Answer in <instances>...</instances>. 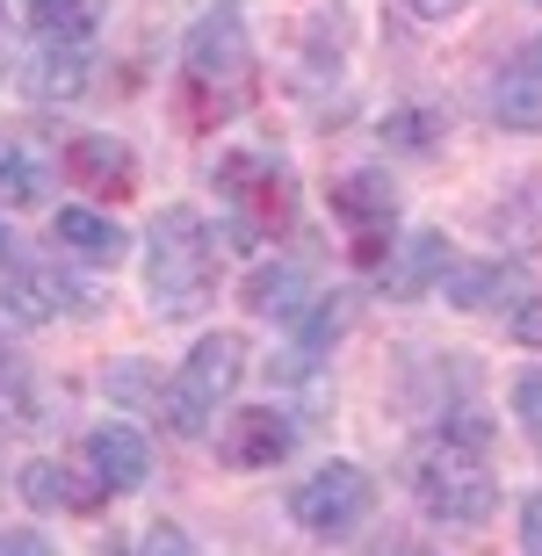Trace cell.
<instances>
[{
  "label": "cell",
  "mask_w": 542,
  "mask_h": 556,
  "mask_svg": "<svg viewBox=\"0 0 542 556\" xmlns=\"http://www.w3.org/2000/svg\"><path fill=\"white\" fill-rule=\"evenodd\" d=\"M405 477H413V498L434 520H449V528H484L492 506H500V484L484 470L478 441H463V433H449V427L405 455Z\"/></svg>",
  "instance_id": "3957f363"
},
{
  "label": "cell",
  "mask_w": 542,
  "mask_h": 556,
  "mask_svg": "<svg viewBox=\"0 0 542 556\" xmlns=\"http://www.w3.org/2000/svg\"><path fill=\"white\" fill-rule=\"evenodd\" d=\"M333 217H348V225L362 231V261H376V231H391V217H398V181L376 174V166L340 174L333 181Z\"/></svg>",
  "instance_id": "9c48e42d"
},
{
  "label": "cell",
  "mask_w": 542,
  "mask_h": 556,
  "mask_svg": "<svg viewBox=\"0 0 542 556\" xmlns=\"http://www.w3.org/2000/svg\"><path fill=\"white\" fill-rule=\"evenodd\" d=\"M43 152L37 144H22V138H0V203H43Z\"/></svg>",
  "instance_id": "d6986e66"
},
{
  "label": "cell",
  "mask_w": 542,
  "mask_h": 556,
  "mask_svg": "<svg viewBox=\"0 0 542 556\" xmlns=\"http://www.w3.org/2000/svg\"><path fill=\"white\" fill-rule=\"evenodd\" d=\"M449 268H456V261H449V239H441V231H413L405 253L383 268V289H391L398 304H413V296L441 289V275H449Z\"/></svg>",
  "instance_id": "5bb4252c"
},
{
  "label": "cell",
  "mask_w": 542,
  "mask_h": 556,
  "mask_svg": "<svg viewBox=\"0 0 542 556\" xmlns=\"http://www.w3.org/2000/svg\"><path fill=\"white\" fill-rule=\"evenodd\" d=\"M441 296L456 311H514L528 296V275L514 261H484V268H449L441 275Z\"/></svg>",
  "instance_id": "7c38bea8"
},
{
  "label": "cell",
  "mask_w": 542,
  "mask_h": 556,
  "mask_svg": "<svg viewBox=\"0 0 542 556\" xmlns=\"http://www.w3.org/2000/svg\"><path fill=\"white\" fill-rule=\"evenodd\" d=\"M405 8H413L419 22H456L463 8H470V0H405Z\"/></svg>",
  "instance_id": "f546056e"
},
{
  "label": "cell",
  "mask_w": 542,
  "mask_h": 556,
  "mask_svg": "<svg viewBox=\"0 0 542 556\" xmlns=\"http://www.w3.org/2000/svg\"><path fill=\"white\" fill-rule=\"evenodd\" d=\"M181 87L196 116L217 124V116H239L253 102V43H247V22L231 8H210L181 43Z\"/></svg>",
  "instance_id": "7a4b0ae2"
},
{
  "label": "cell",
  "mask_w": 542,
  "mask_h": 556,
  "mask_svg": "<svg viewBox=\"0 0 542 556\" xmlns=\"http://www.w3.org/2000/svg\"><path fill=\"white\" fill-rule=\"evenodd\" d=\"M65 296H73V289H65L59 275H43V268H37V275H22V282L0 296V311H8V318H59Z\"/></svg>",
  "instance_id": "44dd1931"
},
{
  "label": "cell",
  "mask_w": 542,
  "mask_h": 556,
  "mask_svg": "<svg viewBox=\"0 0 542 556\" xmlns=\"http://www.w3.org/2000/svg\"><path fill=\"white\" fill-rule=\"evenodd\" d=\"M29 22H37V37L80 43L87 29L102 22V0H29Z\"/></svg>",
  "instance_id": "ffe728a7"
},
{
  "label": "cell",
  "mask_w": 542,
  "mask_h": 556,
  "mask_svg": "<svg viewBox=\"0 0 542 556\" xmlns=\"http://www.w3.org/2000/svg\"><path fill=\"white\" fill-rule=\"evenodd\" d=\"M441 138V116L434 109H398L391 124H383V144H405V152H427Z\"/></svg>",
  "instance_id": "7402d4cb"
},
{
  "label": "cell",
  "mask_w": 542,
  "mask_h": 556,
  "mask_svg": "<svg viewBox=\"0 0 542 556\" xmlns=\"http://www.w3.org/2000/svg\"><path fill=\"white\" fill-rule=\"evenodd\" d=\"M0 556H59V549H51V535H37V528H0Z\"/></svg>",
  "instance_id": "83f0119b"
},
{
  "label": "cell",
  "mask_w": 542,
  "mask_h": 556,
  "mask_svg": "<svg viewBox=\"0 0 542 556\" xmlns=\"http://www.w3.org/2000/svg\"><path fill=\"white\" fill-rule=\"evenodd\" d=\"M22 419H29V369L0 354V427H22Z\"/></svg>",
  "instance_id": "603a6c76"
},
{
  "label": "cell",
  "mask_w": 542,
  "mask_h": 556,
  "mask_svg": "<svg viewBox=\"0 0 542 556\" xmlns=\"http://www.w3.org/2000/svg\"><path fill=\"white\" fill-rule=\"evenodd\" d=\"M65 181H80L87 195L124 203V195H138V152L124 138H109V130H87V138L65 144Z\"/></svg>",
  "instance_id": "52a82bcc"
},
{
  "label": "cell",
  "mask_w": 542,
  "mask_h": 556,
  "mask_svg": "<svg viewBox=\"0 0 542 556\" xmlns=\"http://www.w3.org/2000/svg\"><path fill=\"white\" fill-rule=\"evenodd\" d=\"M146 289L160 318H196L217 296V239H210L203 210H160L146 231Z\"/></svg>",
  "instance_id": "6da1fadb"
},
{
  "label": "cell",
  "mask_w": 542,
  "mask_h": 556,
  "mask_svg": "<svg viewBox=\"0 0 542 556\" xmlns=\"http://www.w3.org/2000/svg\"><path fill=\"white\" fill-rule=\"evenodd\" d=\"M22 87L43 94V102H65V94H80V87H87V59H80V51H65V43H43L37 59H29V73H22Z\"/></svg>",
  "instance_id": "ac0fdd59"
},
{
  "label": "cell",
  "mask_w": 542,
  "mask_h": 556,
  "mask_svg": "<svg viewBox=\"0 0 542 556\" xmlns=\"http://www.w3.org/2000/svg\"><path fill=\"white\" fill-rule=\"evenodd\" d=\"M0 268H8V231H0Z\"/></svg>",
  "instance_id": "4dcf8cb0"
},
{
  "label": "cell",
  "mask_w": 542,
  "mask_h": 556,
  "mask_svg": "<svg viewBox=\"0 0 542 556\" xmlns=\"http://www.w3.org/2000/svg\"><path fill=\"white\" fill-rule=\"evenodd\" d=\"M239 376H247V340H239V332H210V340H196V354H188L181 369H174L167 397H160L167 427L181 433V441L210 433L217 405H225V397L239 391Z\"/></svg>",
  "instance_id": "277c9868"
},
{
  "label": "cell",
  "mask_w": 542,
  "mask_h": 556,
  "mask_svg": "<svg viewBox=\"0 0 542 556\" xmlns=\"http://www.w3.org/2000/svg\"><path fill=\"white\" fill-rule=\"evenodd\" d=\"M413 556H434V549H413Z\"/></svg>",
  "instance_id": "1f68e13d"
},
{
  "label": "cell",
  "mask_w": 542,
  "mask_h": 556,
  "mask_svg": "<svg viewBox=\"0 0 542 556\" xmlns=\"http://www.w3.org/2000/svg\"><path fill=\"white\" fill-rule=\"evenodd\" d=\"M247 311H253V318H304V311H312V275L297 268V261L253 268V282H247Z\"/></svg>",
  "instance_id": "2e32d148"
},
{
  "label": "cell",
  "mask_w": 542,
  "mask_h": 556,
  "mask_svg": "<svg viewBox=\"0 0 542 556\" xmlns=\"http://www.w3.org/2000/svg\"><path fill=\"white\" fill-rule=\"evenodd\" d=\"M340 326H348V296H333V304H318L312 318H304V340H297V362H312L326 340H340Z\"/></svg>",
  "instance_id": "cb8c5ba5"
},
{
  "label": "cell",
  "mask_w": 542,
  "mask_h": 556,
  "mask_svg": "<svg viewBox=\"0 0 542 556\" xmlns=\"http://www.w3.org/2000/svg\"><path fill=\"white\" fill-rule=\"evenodd\" d=\"M521 556H542V492L521 506Z\"/></svg>",
  "instance_id": "f1b7e54d"
},
{
  "label": "cell",
  "mask_w": 542,
  "mask_h": 556,
  "mask_svg": "<svg viewBox=\"0 0 542 556\" xmlns=\"http://www.w3.org/2000/svg\"><path fill=\"white\" fill-rule=\"evenodd\" d=\"M138 556H196V542H188V528H174V520H152Z\"/></svg>",
  "instance_id": "d4e9b609"
},
{
  "label": "cell",
  "mask_w": 542,
  "mask_h": 556,
  "mask_svg": "<svg viewBox=\"0 0 542 556\" xmlns=\"http://www.w3.org/2000/svg\"><path fill=\"white\" fill-rule=\"evenodd\" d=\"M514 340H521V348H542V289H528L521 304H514Z\"/></svg>",
  "instance_id": "4316f807"
},
{
  "label": "cell",
  "mask_w": 542,
  "mask_h": 556,
  "mask_svg": "<svg viewBox=\"0 0 542 556\" xmlns=\"http://www.w3.org/2000/svg\"><path fill=\"white\" fill-rule=\"evenodd\" d=\"M51 231H59L80 261H94V268H116V261L130 253V239L109 225V217H94V210H59V217H51Z\"/></svg>",
  "instance_id": "e0dca14e"
},
{
  "label": "cell",
  "mask_w": 542,
  "mask_h": 556,
  "mask_svg": "<svg viewBox=\"0 0 542 556\" xmlns=\"http://www.w3.org/2000/svg\"><path fill=\"white\" fill-rule=\"evenodd\" d=\"M225 195L239 203V231H253V239H275V231L290 225V210H297V181L275 160H239L231 181H225Z\"/></svg>",
  "instance_id": "8992f818"
},
{
  "label": "cell",
  "mask_w": 542,
  "mask_h": 556,
  "mask_svg": "<svg viewBox=\"0 0 542 556\" xmlns=\"http://www.w3.org/2000/svg\"><path fill=\"white\" fill-rule=\"evenodd\" d=\"M87 470L102 477L109 492H138L152 470V455H146V433H130L116 427V419H102V427L87 433Z\"/></svg>",
  "instance_id": "4fadbf2b"
},
{
  "label": "cell",
  "mask_w": 542,
  "mask_h": 556,
  "mask_svg": "<svg viewBox=\"0 0 542 556\" xmlns=\"http://www.w3.org/2000/svg\"><path fill=\"white\" fill-rule=\"evenodd\" d=\"M484 225H492V239H500L514 261H521V253H542V181H514L500 203H492Z\"/></svg>",
  "instance_id": "9a60e30c"
},
{
  "label": "cell",
  "mask_w": 542,
  "mask_h": 556,
  "mask_svg": "<svg viewBox=\"0 0 542 556\" xmlns=\"http://www.w3.org/2000/svg\"><path fill=\"white\" fill-rule=\"evenodd\" d=\"M492 124L521 130V138L542 130V37H528L521 51L500 65V80H492Z\"/></svg>",
  "instance_id": "ba28073f"
},
{
  "label": "cell",
  "mask_w": 542,
  "mask_h": 556,
  "mask_svg": "<svg viewBox=\"0 0 542 556\" xmlns=\"http://www.w3.org/2000/svg\"><path fill=\"white\" fill-rule=\"evenodd\" d=\"M22 498L43 506V514H102L109 484L94 470H73V463H29L22 470Z\"/></svg>",
  "instance_id": "30bf717a"
},
{
  "label": "cell",
  "mask_w": 542,
  "mask_h": 556,
  "mask_svg": "<svg viewBox=\"0 0 542 556\" xmlns=\"http://www.w3.org/2000/svg\"><path fill=\"white\" fill-rule=\"evenodd\" d=\"M369 506H376V484H369V470H362V463H326V470H312L290 492L297 528H304V535H318V542L355 535L362 520H369Z\"/></svg>",
  "instance_id": "5b68a950"
},
{
  "label": "cell",
  "mask_w": 542,
  "mask_h": 556,
  "mask_svg": "<svg viewBox=\"0 0 542 556\" xmlns=\"http://www.w3.org/2000/svg\"><path fill=\"white\" fill-rule=\"evenodd\" d=\"M290 441H297V427L275 413V405H261V413H239V419H231L217 448H225L231 470H275V463L290 455Z\"/></svg>",
  "instance_id": "8fae6325"
},
{
  "label": "cell",
  "mask_w": 542,
  "mask_h": 556,
  "mask_svg": "<svg viewBox=\"0 0 542 556\" xmlns=\"http://www.w3.org/2000/svg\"><path fill=\"white\" fill-rule=\"evenodd\" d=\"M535 8H542V0H535Z\"/></svg>",
  "instance_id": "d6a6232c"
},
{
  "label": "cell",
  "mask_w": 542,
  "mask_h": 556,
  "mask_svg": "<svg viewBox=\"0 0 542 556\" xmlns=\"http://www.w3.org/2000/svg\"><path fill=\"white\" fill-rule=\"evenodd\" d=\"M514 413H521L528 441L542 448V369H535V376H521V391H514Z\"/></svg>",
  "instance_id": "484cf974"
}]
</instances>
